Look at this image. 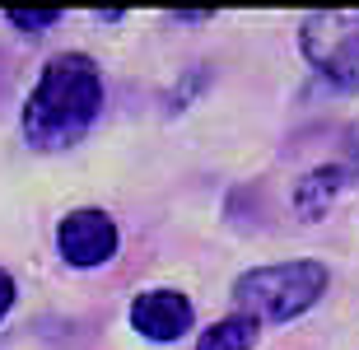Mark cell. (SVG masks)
I'll use <instances>...</instances> for the list:
<instances>
[{
    "mask_svg": "<svg viewBox=\"0 0 359 350\" xmlns=\"http://www.w3.org/2000/svg\"><path fill=\"white\" fill-rule=\"evenodd\" d=\"M252 346H257V323L248 313H233L224 323L205 327L196 341V350H252Z\"/></svg>",
    "mask_w": 359,
    "mask_h": 350,
    "instance_id": "52a82bcc",
    "label": "cell"
},
{
    "mask_svg": "<svg viewBox=\"0 0 359 350\" xmlns=\"http://www.w3.org/2000/svg\"><path fill=\"white\" fill-rule=\"evenodd\" d=\"M56 243L70 267H103L117 253V224L103 210H70L56 229Z\"/></svg>",
    "mask_w": 359,
    "mask_h": 350,
    "instance_id": "277c9868",
    "label": "cell"
},
{
    "mask_svg": "<svg viewBox=\"0 0 359 350\" xmlns=\"http://www.w3.org/2000/svg\"><path fill=\"white\" fill-rule=\"evenodd\" d=\"M5 19L14 28H24V33H47V28L61 24V10H10Z\"/></svg>",
    "mask_w": 359,
    "mask_h": 350,
    "instance_id": "ba28073f",
    "label": "cell"
},
{
    "mask_svg": "<svg viewBox=\"0 0 359 350\" xmlns=\"http://www.w3.org/2000/svg\"><path fill=\"white\" fill-rule=\"evenodd\" d=\"M131 327L149 341H177L191 332V299L177 290H145L131 304Z\"/></svg>",
    "mask_w": 359,
    "mask_h": 350,
    "instance_id": "5b68a950",
    "label": "cell"
},
{
    "mask_svg": "<svg viewBox=\"0 0 359 350\" xmlns=\"http://www.w3.org/2000/svg\"><path fill=\"white\" fill-rule=\"evenodd\" d=\"M10 304H14V281L5 276V271H0V318L10 313Z\"/></svg>",
    "mask_w": 359,
    "mask_h": 350,
    "instance_id": "9c48e42d",
    "label": "cell"
},
{
    "mask_svg": "<svg viewBox=\"0 0 359 350\" xmlns=\"http://www.w3.org/2000/svg\"><path fill=\"white\" fill-rule=\"evenodd\" d=\"M327 267L322 262H280V267H257L233 281V304L252 323H290L308 313L327 295Z\"/></svg>",
    "mask_w": 359,
    "mask_h": 350,
    "instance_id": "7a4b0ae2",
    "label": "cell"
},
{
    "mask_svg": "<svg viewBox=\"0 0 359 350\" xmlns=\"http://www.w3.org/2000/svg\"><path fill=\"white\" fill-rule=\"evenodd\" d=\"M103 108V75L84 52L52 56L24 108V135L38 149L75 145Z\"/></svg>",
    "mask_w": 359,
    "mask_h": 350,
    "instance_id": "6da1fadb",
    "label": "cell"
},
{
    "mask_svg": "<svg viewBox=\"0 0 359 350\" xmlns=\"http://www.w3.org/2000/svg\"><path fill=\"white\" fill-rule=\"evenodd\" d=\"M299 47L322 80H332L336 89H359V14H308L299 24Z\"/></svg>",
    "mask_w": 359,
    "mask_h": 350,
    "instance_id": "3957f363",
    "label": "cell"
},
{
    "mask_svg": "<svg viewBox=\"0 0 359 350\" xmlns=\"http://www.w3.org/2000/svg\"><path fill=\"white\" fill-rule=\"evenodd\" d=\"M355 173H359V159H341V163H322V168H313V173L294 187V210L304 220H318V215H327L336 206V196L355 182Z\"/></svg>",
    "mask_w": 359,
    "mask_h": 350,
    "instance_id": "8992f818",
    "label": "cell"
}]
</instances>
